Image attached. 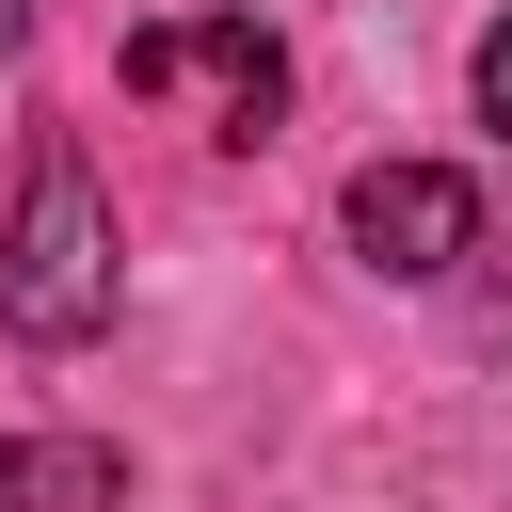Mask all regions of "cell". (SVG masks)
I'll return each mask as SVG.
<instances>
[{"label":"cell","instance_id":"cell-1","mask_svg":"<svg viewBox=\"0 0 512 512\" xmlns=\"http://www.w3.org/2000/svg\"><path fill=\"white\" fill-rule=\"evenodd\" d=\"M112 288H128V256H112L96 160H80V144H32L16 224H0V320H16L32 352H80V336L112 320Z\"/></svg>","mask_w":512,"mask_h":512},{"label":"cell","instance_id":"cell-2","mask_svg":"<svg viewBox=\"0 0 512 512\" xmlns=\"http://www.w3.org/2000/svg\"><path fill=\"white\" fill-rule=\"evenodd\" d=\"M128 96H208L224 144H256L272 96H288V48L256 16H160V32H128Z\"/></svg>","mask_w":512,"mask_h":512},{"label":"cell","instance_id":"cell-3","mask_svg":"<svg viewBox=\"0 0 512 512\" xmlns=\"http://www.w3.org/2000/svg\"><path fill=\"white\" fill-rule=\"evenodd\" d=\"M352 256L400 272V288L464 272V256H480V176H448V160H368V176H352Z\"/></svg>","mask_w":512,"mask_h":512},{"label":"cell","instance_id":"cell-4","mask_svg":"<svg viewBox=\"0 0 512 512\" xmlns=\"http://www.w3.org/2000/svg\"><path fill=\"white\" fill-rule=\"evenodd\" d=\"M0 512H128V464L96 432H16L0 448Z\"/></svg>","mask_w":512,"mask_h":512},{"label":"cell","instance_id":"cell-5","mask_svg":"<svg viewBox=\"0 0 512 512\" xmlns=\"http://www.w3.org/2000/svg\"><path fill=\"white\" fill-rule=\"evenodd\" d=\"M464 80H480V128H512V16L480 32V64H464Z\"/></svg>","mask_w":512,"mask_h":512},{"label":"cell","instance_id":"cell-6","mask_svg":"<svg viewBox=\"0 0 512 512\" xmlns=\"http://www.w3.org/2000/svg\"><path fill=\"white\" fill-rule=\"evenodd\" d=\"M16 32H32V0H0V64H16Z\"/></svg>","mask_w":512,"mask_h":512}]
</instances>
